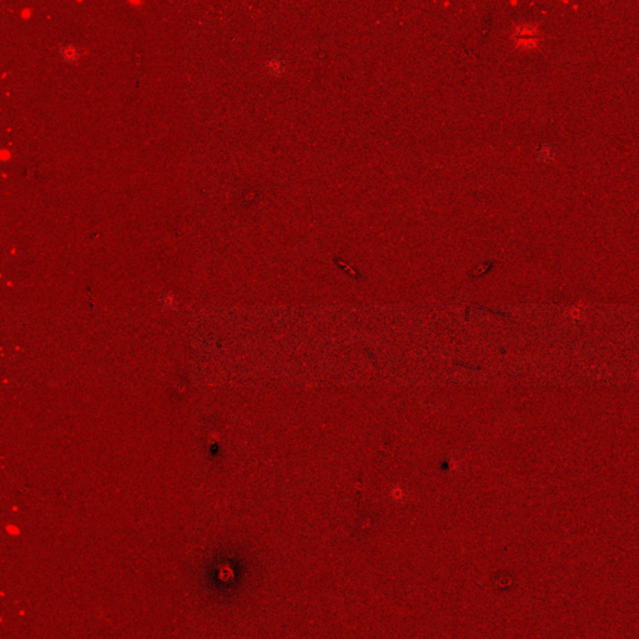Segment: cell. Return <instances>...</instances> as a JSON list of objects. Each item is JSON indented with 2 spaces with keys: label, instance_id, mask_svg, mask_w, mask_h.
Masks as SVG:
<instances>
[{
  "label": "cell",
  "instance_id": "3",
  "mask_svg": "<svg viewBox=\"0 0 639 639\" xmlns=\"http://www.w3.org/2000/svg\"><path fill=\"white\" fill-rule=\"evenodd\" d=\"M266 70L273 76H280L285 72V63L281 57H271L266 61Z\"/></svg>",
  "mask_w": 639,
  "mask_h": 639
},
{
  "label": "cell",
  "instance_id": "4",
  "mask_svg": "<svg viewBox=\"0 0 639 639\" xmlns=\"http://www.w3.org/2000/svg\"><path fill=\"white\" fill-rule=\"evenodd\" d=\"M537 155H538V158L541 159L542 161H550L554 156V150L553 147L550 146V145H548V144H543L542 146H539L538 151H537Z\"/></svg>",
  "mask_w": 639,
  "mask_h": 639
},
{
  "label": "cell",
  "instance_id": "2",
  "mask_svg": "<svg viewBox=\"0 0 639 639\" xmlns=\"http://www.w3.org/2000/svg\"><path fill=\"white\" fill-rule=\"evenodd\" d=\"M60 55L63 57V60L66 61V63H75L79 59V56H80V50H79V48L75 44L66 43L61 45Z\"/></svg>",
  "mask_w": 639,
  "mask_h": 639
},
{
  "label": "cell",
  "instance_id": "1",
  "mask_svg": "<svg viewBox=\"0 0 639 639\" xmlns=\"http://www.w3.org/2000/svg\"><path fill=\"white\" fill-rule=\"evenodd\" d=\"M517 41L523 48H530L537 41V33L530 26H523L517 32Z\"/></svg>",
  "mask_w": 639,
  "mask_h": 639
}]
</instances>
